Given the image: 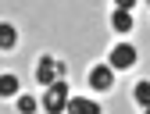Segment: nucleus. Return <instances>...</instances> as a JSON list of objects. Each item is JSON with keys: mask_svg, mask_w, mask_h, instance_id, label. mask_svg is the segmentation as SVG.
<instances>
[{"mask_svg": "<svg viewBox=\"0 0 150 114\" xmlns=\"http://www.w3.org/2000/svg\"><path fill=\"white\" fill-rule=\"evenodd\" d=\"M64 71H68V68H64V64L57 61V57L43 53V57H40V64H36V82L50 89L54 82H61V79H64Z\"/></svg>", "mask_w": 150, "mask_h": 114, "instance_id": "f257e3e1", "label": "nucleus"}, {"mask_svg": "<svg viewBox=\"0 0 150 114\" xmlns=\"http://www.w3.org/2000/svg\"><path fill=\"white\" fill-rule=\"evenodd\" d=\"M68 79H61V82H54L47 93H43V110L47 114H64V107H68Z\"/></svg>", "mask_w": 150, "mask_h": 114, "instance_id": "f03ea898", "label": "nucleus"}, {"mask_svg": "<svg viewBox=\"0 0 150 114\" xmlns=\"http://www.w3.org/2000/svg\"><path fill=\"white\" fill-rule=\"evenodd\" d=\"M89 86L100 89V93H107L111 86H115V68H111V64H93L89 68Z\"/></svg>", "mask_w": 150, "mask_h": 114, "instance_id": "7ed1b4c3", "label": "nucleus"}, {"mask_svg": "<svg viewBox=\"0 0 150 114\" xmlns=\"http://www.w3.org/2000/svg\"><path fill=\"white\" fill-rule=\"evenodd\" d=\"M107 64L115 68V71H125V68H132V64H136V50L129 46V43H122V46H115V50H111V61H107Z\"/></svg>", "mask_w": 150, "mask_h": 114, "instance_id": "20e7f679", "label": "nucleus"}, {"mask_svg": "<svg viewBox=\"0 0 150 114\" xmlns=\"http://www.w3.org/2000/svg\"><path fill=\"white\" fill-rule=\"evenodd\" d=\"M64 114H100V103L97 100H86V96H71Z\"/></svg>", "mask_w": 150, "mask_h": 114, "instance_id": "39448f33", "label": "nucleus"}, {"mask_svg": "<svg viewBox=\"0 0 150 114\" xmlns=\"http://www.w3.org/2000/svg\"><path fill=\"white\" fill-rule=\"evenodd\" d=\"M14 43H18V32H14V25H11V22H0V50L7 53Z\"/></svg>", "mask_w": 150, "mask_h": 114, "instance_id": "423d86ee", "label": "nucleus"}, {"mask_svg": "<svg viewBox=\"0 0 150 114\" xmlns=\"http://www.w3.org/2000/svg\"><path fill=\"white\" fill-rule=\"evenodd\" d=\"M111 25H115L118 32H129V29H132V11H115V14H111Z\"/></svg>", "mask_w": 150, "mask_h": 114, "instance_id": "0eeeda50", "label": "nucleus"}, {"mask_svg": "<svg viewBox=\"0 0 150 114\" xmlns=\"http://www.w3.org/2000/svg\"><path fill=\"white\" fill-rule=\"evenodd\" d=\"M132 96H136V103L146 110V107H150V82H136V93H132Z\"/></svg>", "mask_w": 150, "mask_h": 114, "instance_id": "6e6552de", "label": "nucleus"}, {"mask_svg": "<svg viewBox=\"0 0 150 114\" xmlns=\"http://www.w3.org/2000/svg\"><path fill=\"white\" fill-rule=\"evenodd\" d=\"M18 93V79L14 75H0V96H14Z\"/></svg>", "mask_w": 150, "mask_h": 114, "instance_id": "1a4fd4ad", "label": "nucleus"}, {"mask_svg": "<svg viewBox=\"0 0 150 114\" xmlns=\"http://www.w3.org/2000/svg\"><path fill=\"white\" fill-rule=\"evenodd\" d=\"M18 114H36V96H18Z\"/></svg>", "mask_w": 150, "mask_h": 114, "instance_id": "9d476101", "label": "nucleus"}, {"mask_svg": "<svg viewBox=\"0 0 150 114\" xmlns=\"http://www.w3.org/2000/svg\"><path fill=\"white\" fill-rule=\"evenodd\" d=\"M143 114H150V107H146V110H143Z\"/></svg>", "mask_w": 150, "mask_h": 114, "instance_id": "9b49d317", "label": "nucleus"}]
</instances>
